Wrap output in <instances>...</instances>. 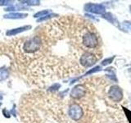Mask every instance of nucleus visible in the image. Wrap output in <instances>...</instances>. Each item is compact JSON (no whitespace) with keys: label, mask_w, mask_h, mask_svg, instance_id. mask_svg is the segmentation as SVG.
<instances>
[{"label":"nucleus","mask_w":131,"mask_h":123,"mask_svg":"<svg viewBox=\"0 0 131 123\" xmlns=\"http://www.w3.org/2000/svg\"><path fill=\"white\" fill-rule=\"evenodd\" d=\"M13 3L12 1H0V5H7V4H9Z\"/></svg>","instance_id":"obj_16"},{"label":"nucleus","mask_w":131,"mask_h":123,"mask_svg":"<svg viewBox=\"0 0 131 123\" xmlns=\"http://www.w3.org/2000/svg\"><path fill=\"white\" fill-rule=\"evenodd\" d=\"M22 4H27V5H39L40 3L39 1H21Z\"/></svg>","instance_id":"obj_11"},{"label":"nucleus","mask_w":131,"mask_h":123,"mask_svg":"<svg viewBox=\"0 0 131 123\" xmlns=\"http://www.w3.org/2000/svg\"><path fill=\"white\" fill-rule=\"evenodd\" d=\"M123 26H124V28L127 29V30H131V22H125L123 23Z\"/></svg>","instance_id":"obj_12"},{"label":"nucleus","mask_w":131,"mask_h":123,"mask_svg":"<svg viewBox=\"0 0 131 123\" xmlns=\"http://www.w3.org/2000/svg\"><path fill=\"white\" fill-rule=\"evenodd\" d=\"M48 12H49V11H48V10H43L42 12H37V13L35 14L34 17L37 18V17H39V16H43H43H45V15L48 14Z\"/></svg>","instance_id":"obj_9"},{"label":"nucleus","mask_w":131,"mask_h":123,"mask_svg":"<svg viewBox=\"0 0 131 123\" xmlns=\"http://www.w3.org/2000/svg\"><path fill=\"white\" fill-rule=\"evenodd\" d=\"M3 115H4V117H7V118H9V117H10V113H9V112H8V111H7V109H3Z\"/></svg>","instance_id":"obj_15"},{"label":"nucleus","mask_w":131,"mask_h":123,"mask_svg":"<svg viewBox=\"0 0 131 123\" xmlns=\"http://www.w3.org/2000/svg\"><path fill=\"white\" fill-rule=\"evenodd\" d=\"M103 17L106 18V20H108L109 22H111L112 24H114L115 26H119V25L117 24L118 22H117V20L114 17V16H112V14H111V13H106L103 16Z\"/></svg>","instance_id":"obj_6"},{"label":"nucleus","mask_w":131,"mask_h":123,"mask_svg":"<svg viewBox=\"0 0 131 123\" xmlns=\"http://www.w3.org/2000/svg\"><path fill=\"white\" fill-rule=\"evenodd\" d=\"M57 16V15H56V14H49V15H47V16H43V17H42V18L39 19V20H38V22H43V20H47L51 19V18L54 17V16Z\"/></svg>","instance_id":"obj_10"},{"label":"nucleus","mask_w":131,"mask_h":123,"mask_svg":"<svg viewBox=\"0 0 131 123\" xmlns=\"http://www.w3.org/2000/svg\"><path fill=\"white\" fill-rule=\"evenodd\" d=\"M130 12H131V6H130Z\"/></svg>","instance_id":"obj_18"},{"label":"nucleus","mask_w":131,"mask_h":123,"mask_svg":"<svg viewBox=\"0 0 131 123\" xmlns=\"http://www.w3.org/2000/svg\"><path fill=\"white\" fill-rule=\"evenodd\" d=\"M1 104H2V102H0V106H1Z\"/></svg>","instance_id":"obj_17"},{"label":"nucleus","mask_w":131,"mask_h":123,"mask_svg":"<svg viewBox=\"0 0 131 123\" xmlns=\"http://www.w3.org/2000/svg\"><path fill=\"white\" fill-rule=\"evenodd\" d=\"M37 32L42 39L40 51L25 71L40 87L83 73L102 57L100 34L82 16H61L43 25Z\"/></svg>","instance_id":"obj_1"},{"label":"nucleus","mask_w":131,"mask_h":123,"mask_svg":"<svg viewBox=\"0 0 131 123\" xmlns=\"http://www.w3.org/2000/svg\"><path fill=\"white\" fill-rule=\"evenodd\" d=\"M84 9L87 12H91V13H96V14H102L105 12V7L103 6L96 3L85 4Z\"/></svg>","instance_id":"obj_3"},{"label":"nucleus","mask_w":131,"mask_h":123,"mask_svg":"<svg viewBox=\"0 0 131 123\" xmlns=\"http://www.w3.org/2000/svg\"><path fill=\"white\" fill-rule=\"evenodd\" d=\"M113 58H114V57H111V58H109V59H106V60H104V61L102 63V66H105V65H106V64L111 63H112V61L113 60Z\"/></svg>","instance_id":"obj_13"},{"label":"nucleus","mask_w":131,"mask_h":123,"mask_svg":"<svg viewBox=\"0 0 131 123\" xmlns=\"http://www.w3.org/2000/svg\"><path fill=\"white\" fill-rule=\"evenodd\" d=\"M9 76V72L6 68H0V81L6 80Z\"/></svg>","instance_id":"obj_7"},{"label":"nucleus","mask_w":131,"mask_h":123,"mask_svg":"<svg viewBox=\"0 0 131 123\" xmlns=\"http://www.w3.org/2000/svg\"><path fill=\"white\" fill-rule=\"evenodd\" d=\"M60 87H61V85H60L59 84L56 83V84H54L53 85H52L51 87L48 89V92H50V93H54V92L57 91V90Z\"/></svg>","instance_id":"obj_8"},{"label":"nucleus","mask_w":131,"mask_h":123,"mask_svg":"<svg viewBox=\"0 0 131 123\" xmlns=\"http://www.w3.org/2000/svg\"><path fill=\"white\" fill-rule=\"evenodd\" d=\"M0 98H2V97H1V96H0Z\"/></svg>","instance_id":"obj_19"},{"label":"nucleus","mask_w":131,"mask_h":123,"mask_svg":"<svg viewBox=\"0 0 131 123\" xmlns=\"http://www.w3.org/2000/svg\"><path fill=\"white\" fill-rule=\"evenodd\" d=\"M100 69H101V68H100V67H94L93 69L90 70V71H89V72H87V75H89V74H91V73H93V72H95V71H99Z\"/></svg>","instance_id":"obj_14"},{"label":"nucleus","mask_w":131,"mask_h":123,"mask_svg":"<svg viewBox=\"0 0 131 123\" xmlns=\"http://www.w3.org/2000/svg\"><path fill=\"white\" fill-rule=\"evenodd\" d=\"M107 95L112 102H120L123 99V92L121 87H119L118 85H110L107 89Z\"/></svg>","instance_id":"obj_2"},{"label":"nucleus","mask_w":131,"mask_h":123,"mask_svg":"<svg viewBox=\"0 0 131 123\" xmlns=\"http://www.w3.org/2000/svg\"><path fill=\"white\" fill-rule=\"evenodd\" d=\"M31 29L30 26H22L20 28H16V29H12V30H10L6 32V35L7 36H12V35H16L19 34V33H21L23 31H26Z\"/></svg>","instance_id":"obj_4"},{"label":"nucleus","mask_w":131,"mask_h":123,"mask_svg":"<svg viewBox=\"0 0 131 123\" xmlns=\"http://www.w3.org/2000/svg\"><path fill=\"white\" fill-rule=\"evenodd\" d=\"M28 15L26 13H10L4 15V18L7 19H20V18H25Z\"/></svg>","instance_id":"obj_5"}]
</instances>
